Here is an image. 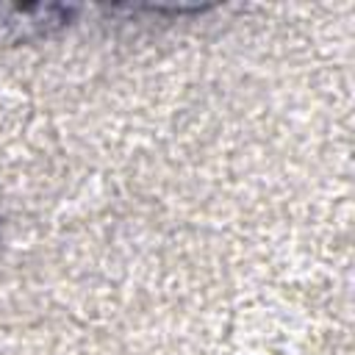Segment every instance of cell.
<instances>
[{"label": "cell", "instance_id": "6da1fadb", "mask_svg": "<svg viewBox=\"0 0 355 355\" xmlns=\"http://www.w3.org/2000/svg\"><path fill=\"white\" fill-rule=\"evenodd\" d=\"M75 8L64 6H31V8H3L0 6V36L11 39H33L47 36L55 28H64Z\"/></svg>", "mask_w": 355, "mask_h": 355}]
</instances>
